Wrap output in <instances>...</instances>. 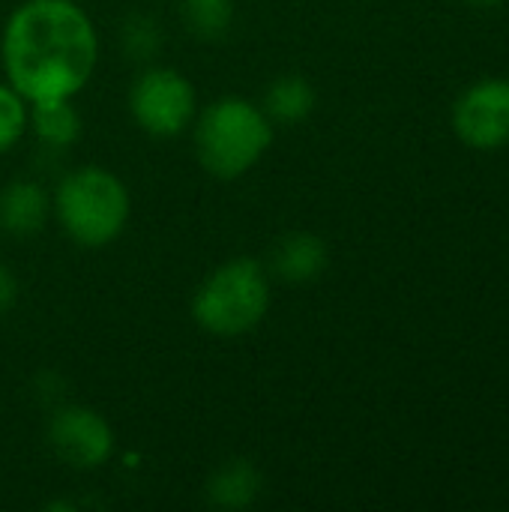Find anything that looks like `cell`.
Instances as JSON below:
<instances>
[{
  "mask_svg": "<svg viewBox=\"0 0 509 512\" xmlns=\"http://www.w3.org/2000/svg\"><path fill=\"white\" fill-rule=\"evenodd\" d=\"M273 144V120L243 96L210 102L195 120L198 162L216 180H237L252 171Z\"/></svg>",
  "mask_w": 509,
  "mask_h": 512,
  "instance_id": "7a4b0ae2",
  "label": "cell"
},
{
  "mask_svg": "<svg viewBox=\"0 0 509 512\" xmlns=\"http://www.w3.org/2000/svg\"><path fill=\"white\" fill-rule=\"evenodd\" d=\"M15 297H18V285H15V276H12V270H9V267H6V264L0 261V315L12 309Z\"/></svg>",
  "mask_w": 509,
  "mask_h": 512,
  "instance_id": "2e32d148",
  "label": "cell"
},
{
  "mask_svg": "<svg viewBox=\"0 0 509 512\" xmlns=\"http://www.w3.org/2000/svg\"><path fill=\"white\" fill-rule=\"evenodd\" d=\"M318 93L303 75H279L264 93V114L273 123H300L315 111Z\"/></svg>",
  "mask_w": 509,
  "mask_h": 512,
  "instance_id": "7c38bea8",
  "label": "cell"
},
{
  "mask_svg": "<svg viewBox=\"0 0 509 512\" xmlns=\"http://www.w3.org/2000/svg\"><path fill=\"white\" fill-rule=\"evenodd\" d=\"M453 129L474 150L509 144V78H486L453 105Z\"/></svg>",
  "mask_w": 509,
  "mask_h": 512,
  "instance_id": "52a82bcc",
  "label": "cell"
},
{
  "mask_svg": "<svg viewBox=\"0 0 509 512\" xmlns=\"http://www.w3.org/2000/svg\"><path fill=\"white\" fill-rule=\"evenodd\" d=\"M54 213L51 195L36 180H12L0 189V231L9 237H33Z\"/></svg>",
  "mask_w": 509,
  "mask_h": 512,
  "instance_id": "ba28073f",
  "label": "cell"
},
{
  "mask_svg": "<svg viewBox=\"0 0 509 512\" xmlns=\"http://www.w3.org/2000/svg\"><path fill=\"white\" fill-rule=\"evenodd\" d=\"M129 111L147 135L174 138L192 126L198 114V93L183 72L171 66H150L129 90Z\"/></svg>",
  "mask_w": 509,
  "mask_h": 512,
  "instance_id": "5b68a950",
  "label": "cell"
},
{
  "mask_svg": "<svg viewBox=\"0 0 509 512\" xmlns=\"http://www.w3.org/2000/svg\"><path fill=\"white\" fill-rule=\"evenodd\" d=\"M27 123L33 126L36 138L51 150H66L81 135V117L72 99H39L30 102Z\"/></svg>",
  "mask_w": 509,
  "mask_h": 512,
  "instance_id": "8fae6325",
  "label": "cell"
},
{
  "mask_svg": "<svg viewBox=\"0 0 509 512\" xmlns=\"http://www.w3.org/2000/svg\"><path fill=\"white\" fill-rule=\"evenodd\" d=\"M183 24L198 39H222L234 21V0H180Z\"/></svg>",
  "mask_w": 509,
  "mask_h": 512,
  "instance_id": "4fadbf2b",
  "label": "cell"
},
{
  "mask_svg": "<svg viewBox=\"0 0 509 512\" xmlns=\"http://www.w3.org/2000/svg\"><path fill=\"white\" fill-rule=\"evenodd\" d=\"M270 309V279L255 258L219 264L192 297V318L201 330L234 339L255 330Z\"/></svg>",
  "mask_w": 509,
  "mask_h": 512,
  "instance_id": "277c9868",
  "label": "cell"
},
{
  "mask_svg": "<svg viewBox=\"0 0 509 512\" xmlns=\"http://www.w3.org/2000/svg\"><path fill=\"white\" fill-rule=\"evenodd\" d=\"M54 216L66 237L84 249H102L114 243L129 222V189L126 183L99 165H81L69 171L51 198Z\"/></svg>",
  "mask_w": 509,
  "mask_h": 512,
  "instance_id": "3957f363",
  "label": "cell"
},
{
  "mask_svg": "<svg viewBox=\"0 0 509 512\" xmlns=\"http://www.w3.org/2000/svg\"><path fill=\"white\" fill-rule=\"evenodd\" d=\"M261 486H264L261 471L252 462L231 459V462L219 465L210 474L204 492H207V501L213 507H222V510H246V507H252L258 501Z\"/></svg>",
  "mask_w": 509,
  "mask_h": 512,
  "instance_id": "30bf717a",
  "label": "cell"
},
{
  "mask_svg": "<svg viewBox=\"0 0 509 512\" xmlns=\"http://www.w3.org/2000/svg\"><path fill=\"white\" fill-rule=\"evenodd\" d=\"M27 111L30 102L12 84H0V153L12 150L21 141L27 129Z\"/></svg>",
  "mask_w": 509,
  "mask_h": 512,
  "instance_id": "9a60e30c",
  "label": "cell"
},
{
  "mask_svg": "<svg viewBox=\"0 0 509 512\" xmlns=\"http://www.w3.org/2000/svg\"><path fill=\"white\" fill-rule=\"evenodd\" d=\"M48 444L75 471H96L114 453V432L102 414L84 405H63L51 414Z\"/></svg>",
  "mask_w": 509,
  "mask_h": 512,
  "instance_id": "8992f818",
  "label": "cell"
},
{
  "mask_svg": "<svg viewBox=\"0 0 509 512\" xmlns=\"http://www.w3.org/2000/svg\"><path fill=\"white\" fill-rule=\"evenodd\" d=\"M471 3H477V6H498L501 0H471Z\"/></svg>",
  "mask_w": 509,
  "mask_h": 512,
  "instance_id": "e0dca14e",
  "label": "cell"
},
{
  "mask_svg": "<svg viewBox=\"0 0 509 512\" xmlns=\"http://www.w3.org/2000/svg\"><path fill=\"white\" fill-rule=\"evenodd\" d=\"M120 45L132 60H150L159 54L162 45V30L153 18L147 15H129L120 30Z\"/></svg>",
  "mask_w": 509,
  "mask_h": 512,
  "instance_id": "5bb4252c",
  "label": "cell"
},
{
  "mask_svg": "<svg viewBox=\"0 0 509 512\" xmlns=\"http://www.w3.org/2000/svg\"><path fill=\"white\" fill-rule=\"evenodd\" d=\"M327 264H330L327 243L309 231L288 234L273 249V273L282 282H294V285L315 282L327 270Z\"/></svg>",
  "mask_w": 509,
  "mask_h": 512,
  "instance_id": "9c48e42d",
  "label": "cell"
},
{
  "mask_svg": "<svg viewBox=\"0 0 509 512\" xmlns=\"http://www.w3.org/2000/svg\"><path fill=\"white\" fill-rule=\"evenodd\" d=\"M6 81L27 99L78 96L99 60L93 21L75 0H24L0 39Z\"/></svg>",
  "mask_w": 509,
  "mask_h": 512,
  "instance_id": "6da1fadb",
  "label": "cell"
}]
</instances>
